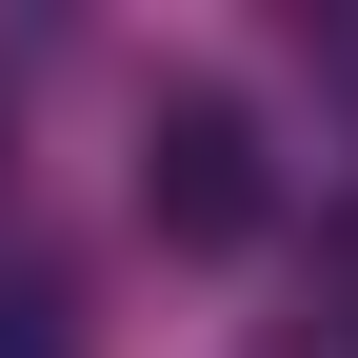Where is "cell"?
<instances>
[{
	"label": "cell",
	"instance_id": "5b68a950",
	"mask_svg": "<svg viewBox=\"0 0 358 358\" xmlns=\"http://www.w3.org/2000/svg\"><path fill=\"white\" fill-rule=\"evenodd\" d=\"M0 159H20V100H0Z\"/></svg>",
	"mask_w": 358,
	"mask_h": 358
},
{
	"label": "cell",
	"instance_id": "3957f363",
	"mask_svg": "<svg viewBox=\"0 0 358 358\" xmlns=\"http://www.w3.org/2000/svg\"><path fill=\"white\" fill-rule=\"evenodd\" d=\"M319 319L358 338V199H319Z\"/></svg>",
	"mask_w": 358,
	"mask_h": 358
},
{
	"label": "cell",
	"instance_id": "6da1fadb",
	"mask_svg": "<svg viewBox=\"0 0 358 358\" xmlns=\"http://www.w3.org/2000/svg\"><path fill=\"white\" fill-rule=\"evenodd\" d=\"M259 219H279L259 100H239V80H159V100H140V239L159 259H239Z\"/></svg>",
	"mask_w": 358,
	"mask_h": 358
},
{
	"label": "cell",
	"instance_id": "277c9868",
	"mask_svg": "<svg viewBox=\"0 0 358 358\" xmlns=\"http://www.w3.org/2000/svg\"><path fill=\"white\" fill-rule=\"evenodd\" d=\"M279 358H358V338H338V319H319V338H279Z\"/></svg>",
	"mask_w": 358,
	"mask_h": 358
},
{
	"label": "cell",
	"instance_id": "7a4b0ae2",
	"mask_svg": "<svg viewBox=\"0 0 358 358\" xmlns=\"http://www.w3.org/2000/svg\"><path fill=\"white\" fill-rule=\"evenodd\" d=\"M0 358H80V299L40 279V259H0Z\"/></svg>",
	"mask_w": 358,
	"mask_h": 358
}]
</instances>
